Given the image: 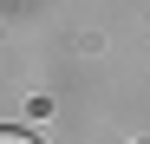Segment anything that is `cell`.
Masks as SVG:
<instances>
[{"label": "cell", "instance_id": "cell-1", "mask_svg": "<svg viewBox=\"0 0 150 144\" xmlns=\"http://www.w3.org/2000/svg\"><path fill=\"white\" fill-rule=\"evenodd\" d=\"M0 144H33V138L26 131H0Z\"/></svg>", "mask_w": 150, "mask_h": 144}]
</instances>
